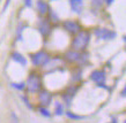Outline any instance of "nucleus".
<instances>
[{
	"label": "nucleus",
	"instance_id": "f257e3e1",
	"mask_svg": "<svg viewBox=\"0 0 126 123\" xmlns=\"http://www.w3.org/2000/svg\"><path fill=\"white\" fill-rule=\"evenodd\" d=\"M89 39H90V36H89L88 32H86V31H79L77 37L74 38V40L72 43V47L75 51L83 50L84 47L88 45Z\"/></svg>",
	"mask_w": 126,
	"mask_h": 123
},
{
	"label": "nucleus",
	"instance_id": "f03ea898",
	"mask_svg": "<svg viewBox=\"0 0 126 123\" xmlns=\"http://www.w3.org/2000/svg\"><path fill=\"white\" fill-rule=\"evenodd\" d=\"M26 86L29 90V92H38L42 88V82H41V78L38 77V75L31 74L28 78Z\"/></svg>",
	"mask_w": 126,
	"mask_h": 123
},
{
	"label": "nucleus",
	"instance_id": "7ed1b4c3",
	"mask_svg": "<svg viewBox=\"0 0 126 123\" xmlns=\"http://www.w3.org/2000/svg\"><path fill=\"white\" fill-rule=\"evenodd\" d=\"M94 34L97 38L99 39H104V40H111V39H115L117 34L115 31L109 30V29H105V28H99V29H96L94 31Z\"/></svg>",
	"mask_w": 126,
	"mask_h": 123
},
{
	"label": "nucleus",
	"instance_id": "20e7f679",
	"mask_svg": "<svg viewBox=\"0 0 126 123\" xmlns=\"http://www.w3.org/2000/svg\"><path fill=\"white\" fill-rule=\"evenodd\" d=\"M90 79L95 82L98 86L105 88V73L103 70H94L90 75Z\"/></svg>",
	"mask_w": 126,
	"mask_h": 123
},
{
	"label": "nucleus",
	"instance_id": "39448f33",
	"mask_svg": "<svg viewBox=\"0 0 126 123\" xmlns=\"http://www.w3.org/2000/svg\"><path fill=\"white\" fill-rule=\"evenodd\" d=\"M49 54L46 52H38V53L31 55V61H32V65L34 66H43L45 65L47 60H49Z\"/></svg>",
	"mask_w": 126,
	"mask_h": 123
},
{
	"label": "nucleus",
	"instance_id": "423d86ee",
	"mask_svg": "<svg viewBox=\"0 0 126 123\" xmlns=\"http://www.w3.org/2000/svg\"><path fill=\"white\" fill-rule=\"evenodd\" d=\"M64 28H65L68 32H71V34H78L79 31H81L80 24L78 23L77 21H72V20L65 21V22H64Z\"/></svg>",
	"mask_w": 126,
	"mask_h": 123
},
{
	"label": "nucleus",
	"instance_id": "0eeeda50",
	"mask_svg": "<svg viewBox=\"0 0 126 123\" xmlns=\"http://www.w3.org/2000/svg\"><path fill=\"white\" fill-rule=\"evenodd\" d=\"M38 30L39 32L42 34V36L46 37V36H49V34L51 32V27H50L49 22L46 21V20H42L38 24Z\"/></svg>",
	"mask_w": 126,
	"mask_h": 123
},
{
	"label": "nucleus",
	"instance_id": "6e6552de",
	"mask_svg": "<svg viewBox=\"0 0 126 123\" xmlns=\"http://www.w3.org/2000/svg\"><path fill=\"white\" fill-rule=\"evenodd\" d=\"M52 101V94L47 91H42L41 94H39V102L43 105V106H49Z\"/></svg>",
	"mask_w": 126,
	"mask_h": 123
},
{
	"label": "nucleus",
	"instance_id": "1a4fd4ad",
	"mask_svg": "<svg viewBox=\"0 0 126 123\" xmlns=\"http://www.w3.org/2000/svg\"><path fill=\"white\" fill-rule=\"evenodd\" d=\"M65 58L68 60V61L71 62H75V61H79V60H81V58H82V55H81L79 52H77V51H68L67 53L65 54Z\"/></svg>",
	"mask_w": 126,
	"mask_h": 123
},
{
	"label": "nucleus",
	"instance_id": "9d476101",
	"mask_svg": "<svg viewBox=\"0 0 126 123\" xmlns=\"http://www.w3.org/2000/svg\"><path fill=\"white\" fill-rule=\"evenodd\" d=\"M69 5H71L73 12L78 13V14H80L82 12V7H83L82 0H69Z\"/></svg>",
	"mask_w": 126,
	"mask_h": 123
},
{
	"label": "nucleus",
	"instance_id": "9b49d317",
	"mask_svg": "<svg viewBox=\"0 0 126 123\" xmlns=\"http://www.w3.org/2000/svg\"><path fill=\"white\" fill-rule=\"evenodd\" d=\"M77 88H69L68 89V91L63 96V99H64V101L66 102V105L67 106H71V102H72V99H73V97H74V93L77 92Z\"/></svg>",
	"mask_w": 126,
	"mask_h": 123
},
{
	"label": "nucleus",
	"instance_id": "f8f14e48",
	"mask_svg": "<svg viewBox=\"0 0 126 123\" xmlns=\"http://www.w3.org/2000/svg\"><path fill=\"white\" fill-rule=\"evenodd\" d=\"M12 59H13L14 61H16L17 63H20L21 66L27 65V59L24 58L21 53H19V52H14V53L12 54Z\"/></svg>",
	"mask_w": 126,
	"mask_h": 123
},
{
	"label": "nucleus",
	"instance_id": "ddd939ff",
	"mask_svg": "<svg viewBox=\"0 0 126 123\" xmlns=\"http://www.w3.org/2000/svg\"><path fill=\"white\" fill-rule=\"evenodd\" d=\"M37 9H38V12L41 13V14H46V13H47V9H49V6H47L46 2L39 0L38 2H37Z\"/></svg>",
	"mask_w": 126,
	"mask_h": 123
},
{
	"label": "nucleus",
	"instance_id": "4468645a",
	"mask_svg": "<svg viewBox=\"0 0 126 123\" xmlns=\"http://www.w3.org/2000/svg\"><path fill=\"white\" fill-rule=\"evenodd\" d=\"M56 109H54V113H56V115L60 116L64 114V106L60 104V102H56Z\"/></svg>",
	"mask_w": 126,
	"mask_h": 123
},
{
	"label": "nucleus",
	"instance_id": "2eb2a0df",
	"mask_svg": "<svg viewBox=\"0 0 126 123\" xmlns=\"http://www.w3.org/2000/svg\"><path fill=\"white\" fill-rule=\"evenodd\" d=\"M66 116L67 117H69V119H72V120H82V119H84L83 116H80V115H77V114H74V113H71V112H67L66 113Z\"/></svg>",
	"mask_w": 126,
	"mask_h": 123
},
{
	"label": "nucleus",
	"instance_id": "dca6fc26",
	"mask_svg": "<svg viewBox=\"0 0 126 123\" xmlns=\"http://www.w3.org/2000/svg\"><path fill=\"white\" fill-rule=\"evenodd\" d=\"M23 28H26V25H23L22 23H20L19 24V28L16 29V35H17V39L19 40H22V36H21V34H22V31H23Z\"/></svg>",
	"mask_w": 126,
	"mask_h": 123
},
{
	"label": "nucleus",
	"instance_id": "f3484780",
	"mask_svg": "<svg viewBox=\"0 0 126 123\" xmlns=\"http://www.w3.org/2000/svg\"><path fill=\"white\" fill-rule=\"evenodd\" d=\"M12 86H13L14 89H16V90L22 91V90H24V89H26V83H13V84H12Z\"/></svg>",
	"mask_w": 126,
	"mask_h": 123
},
{
	"label": "nucleus",
	"instance_id": "a211bd4d",
	"mask_svg": "<svg viewBox=\"0 0 126 123\" xmlns=\"http://www.w3.org/2000/svg\"><path fill=\"white\" fill-rule=\"evenodd\" d=\"M39 113H41L43 116H46V117H50V116H51L50 112L47 111L46 108H44V107H41V108H39Z\"/></svg>",
	"mask_w": 126,
	"mask_h": 123
},
{
	"label": "nucleus",
	"instance_id": "6ab92c4d",
	"mask_svg": "<svg viewBox=\"0 0 126 123\" xmlns=\"http://www.w3.org/2000/svg\"><path fill=\"white\" fill-rule=\"evenodd\" d=\"M11 119H12V122L13 123H19V119H17V116L15 115V113H11Z\"/></svg>",
	"mask_w": 126,
	"mask_h": 123
},
{
	"label": "nucleus",
	"instance_id": "aec40b11",
	"mask_svg": "<svg viewBox=\"0 0 126 123\" xmlns=\"http://www.w3.org/2000/svg\"><path fill=\"white\" fill-rule=\"evenodd\" d=\"M24 5H26L27 7L30 8L31 6H32V1H31V0H24Z\"/></svg>",
	"mask_w": 126,
	"mask_h": 123
},
{
	"label": "nucleus",
	"instance_id": "412c9836",
	"mask_svg": "<svg viewBox=\"0 0 126 123\" xmlns=\"http://www.w3.org/2000/svg\"><path fill=\"white\" fill-rule=\"evenodd\" d=\"M104 0H94V5H96V6H101Z\"/></svg>",
	"mask_w": 126,
	"mask_h": 123
},
{
	"label": "nucleus",
	"instance_id": "4be33fe9",
	"mask_svg": "<svg viewBox=\"0 0 126 123\" xmlns=\"http://www.w3.org/2000/svg\"><path fill=\"white\" fill-rule=\"evenodd\" d=\"M9 2H11V0H6V4H5L4 9H2V11H6V8L8 7V5H9Z\"/></svg>",
	"mask_w": 126,
	"mask_h": 123
},
{
	"label": "nucleus",
	"instance_id": "5701e85b",
	"mask_svg": "<svg viewBox=\"0 0 126 123\" xmlns=\"http://www.w3.org/2000/svg\"><path fill=\"white\" fill-rule=\"evenodd\" d=\"M23 100H24V102H26V105H27L29 108H31V106H30V104H29V101H28V99H26V98H23Z\"/></svg>",
	"mask_w": 126,
	"mask_h": 123
},
{
	"label": "nucleus",
	"instance_id": "b1692460",
	"mask_svg": "<svg viewBox=\"0 0 126 123\" xmlns=\"http://www.w3.org/2000/svg\"><path fill=\"white\" fill-rule=\"evenodd\" d=\"M105 1H107V4H108V5H111L112 2H113V1H115V0H105Z\"/></svg>",
	"mask_w": 126,
	"mask_h": 123
},
{
	"label": "nucleus",
	"instance_id": "393cba45",
	"mask_svg": "<svg viewBox=\"0 0 126 123\" xmlns=\"http://www.w3.org/2000/svg\"><path fill=\"white\" fill-rule=\"evenodd\" d=\"M122 97H123V98L125 97V88L123 89V91H122Z\"/></svg>",
	"mask_w": 126,
	"mask_h": 123
},
{
	"label": "nucleus",
	"instance_id": "a878e982",
	"mask_svg": "<svg viewBox=\"0 0 126 123\" xmlns=\"http://www.w3.org/2000/svg\"><path fill=\"white\" fill-rule=\"evenodd\" d=\"M110 123H111V122H110Z\"/></svg>",
	"mask_w": 126,
	"mask_h": 123
}]
</instances>
